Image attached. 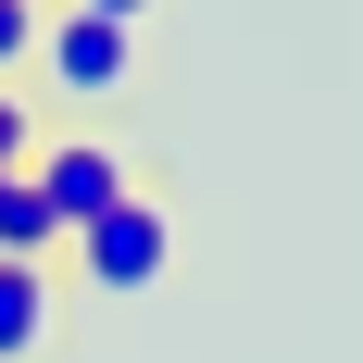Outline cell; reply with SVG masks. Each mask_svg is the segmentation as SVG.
<instances>
[{
	"instance_id": "obj_8",
	"label": "cell",
	"mask_w": 363,
	"mask_h": 363,
	"mask_svg": "<svg viewBox=\"0 0 363 363\" xmlns=\"http://www.w3.org/2000/svg\"><path fill=\"white\" fill-rule=\"evenodd\" d=\"M75 13H101V26H138V13H150V0H75Z\"/></svg>"
},
{
	"instance_id": "obj_3",
	"label": "cell",
	"mask_w": 363,
	"mask_h": 363,
	"mask_svg": "<svg viewBox=\"0 0 363 363\" xmlns=\"http://www.w3.org/2000/svg\"><path fill=\"white\" fill-rule=\"evenodd\" d=\"M26 176H38V201H50V225H63V238H88L113 201H138V188H125V163H113V138H38Z\"/></svg>"
},
{
	"instance_id": "obj_6",
	"label": "cell",
	"mask_w": 363,
	"mask_h": 363,
	"mask_svg": "<svg viewBox=\"0 0 363 363\" xmlns=\"http://www.w3.org/2000/svg\"><path fill=\"white\" fill-rule=\"evenodd\" d=\"M13 63H38V0H0V88H13Z\"/></svg>"
},
{
	"instance_id": "obj_1",
	"label": "cell",
	"mask_w": 363,
	"mask_h": 363,
	"mask_svg": "<svg viewBox=\"0 0 363 363\" xmlns=\"http://www.w3.org/2000/svg\"><path fill=\"white\" fill-rule=\"evenodd\" d=\"M75 276H88V289H113V301L163 289V276H176V213H163V201H113V213L75 238Z\"/></svg>"
},
{
	"instance_id": "obj_2",
	"label": "cell",
	"mask_w": 363,
	"mask_h": 363,
	"mask_svg": "<svg viewBox=\"0 0 363 363\" xmlns=\"http://www.w3.org/2000/svg\"><path fill=\"white\" fill-rule=\"evenodd\" d=\"M38 75L63 88V101H125V75H138V26H101V13H50L38 26Z\"/></svg>"
},
{
	"instance_id": "obj_7",
	"label": "cell",
	"mask_w": 363,
	"mask_h": 363,
	"mask_svg": "<svg viewBox=\"0 0 363 363\" xmlns=\"http://www.w3.org/2000/svg\"><path fill=\"white\" fill-rule=\"evenodd\" d=\"M26 163H38V113L0 88V176H26Z\"/></svg>"
},
{
	"instance_id": "obj_4",
	"label": "cell",
	"mask_w": 363,
	"mask_h": 363,
	"mask_svg": "<svg viewBox=\"0 0 363 363\" xmlns=\"http://www.w3.org/2000/svg\"><path fill=\"white\" fill-rule=\"evenodd\" d=\"M50 338V263H0V363H38Z\"/></svg>"
},
{
	"instance_id": "obj_5",
	"label": "cell",
	"mask_w": 363,
	"mask_h": 363,
	"mask_svg": "<svg viewBox=\"0 0 363 363\" xmlns=\"http://www.w3.org/2000/svg\"><path fill=\"white\" fill-rule=\"evenodd\" d=\"M50 251H63V225H50L38 176H0V263H50Z\"/></svg>"
}]
</instances>
